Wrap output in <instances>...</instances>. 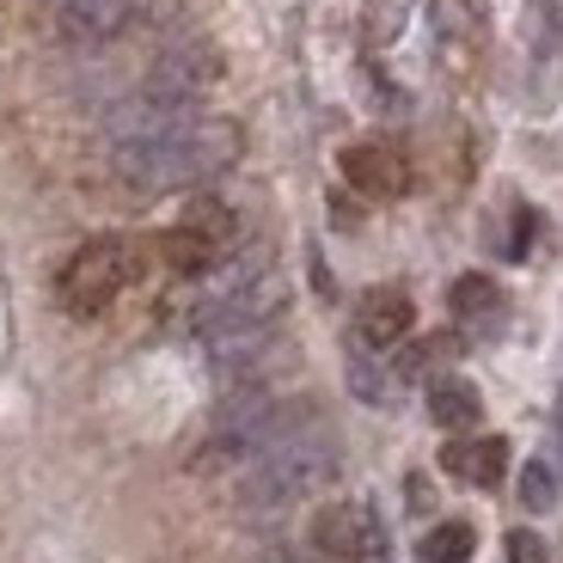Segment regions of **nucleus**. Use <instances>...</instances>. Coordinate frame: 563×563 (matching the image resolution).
<instances>
[{
	"label": "nucleus",
	"instance_id": "1",
	"mask_svg": "<svg viewBox=\"0 0 563 563\" xmlns=\"http://www.w3.org/2000/svg\"><path fill=\"white\" fill-rule=\"evenodd\" d=\"M233 159H240V123H227V117H178L172 129L117 141V178L141 197L209 184Z\"/></svg>",
	"mask_w": 563,
	"mask_h": 563
},
{
	"label": "nucleus",
	"instance_id": "2",
	"mask_svg": "<svg viewBox=\"0 0 563 563\" xmlns=\"http://www.w3.org/2000/svg\"><path fill=\"white\" fill-rule=\"evenodd\" d=\"M338 472V441L324 435L319 422H300L276 448H264L240 478V508L245 515H282L295 508L300 496H312L319 484H331Z\"/></svg>",
	"mask_w": 563,
	"mask_h": 563
},
{
	"label": "nucleus",
	"instance_id": "3",
	"mask_svg": "<svg viewBox=\"0 0 563 563\" xmlns=\"http://www.w3.org/2000/svg\"><path fill=\"white\" fill-rule=\"evenodd\" d=\"M129 276H135V245L129 240L80 245V252L68 257V269H62V307L80 312V319H92V312H104L117 295H123Z\"/></svg>",
	"mask_w": 563,
	"mask_h": 563
},
{
	"label": "nucleus",
	"instance_id": "4",
	"mask_svg": "<svg viewBox=\"0 0 563 563\" xmlns=\"http://www.w3.org/2000/svg\"><path fill=\"white\" fill-rule=\"evenodd\" d=\"M312 545L338 563H374L386 551V527L367 503H331L312 515Z\"/></svg>",
	"mask_w": 563,
	"mask_h": 563
},
{
	"label": "nucleus",
	"instance_id": "5",
	"mask_svg": "<svg viewBox=\"0 0 563 563\" xmlns=\"http://www.w3.org/2000/svg\"><path fill=\"white\" fill-rule=\"evenodd\" d=\"M343 178H350L362 197H405L410 166H405L398 147H386V141H355V147H343Z\"/></svg>",
	"mask_w": 563,
	"mask_h": 563
},
{
	"label": "nucleus",
	"instance_id": "6",
	"mask_svg": "<svg viewBox=\"0 0 563 563\" xmlns=\"http://www.w3.org/2000/svg\"><path fill=\"white\" fill-rule=\"evenodd\" d=\"M410 295L405 288H374L362 295V312H355V343L362 350H393V343L410 338Z\"/></svg>",
	"mask_w": 563,
	"mask_h": 563
},
{
	"label": "nucleus",
	"instance_id": "7",
	"mask_svg": "<svg viewBox=\"0 0 563 563\" xmlns=\"http://www.w3.org/2000/svg\"><path fill=\"white\" fill-rule=\"evenodd\" d=\"M441 472L460 484H478V490H490V484H503L508 472V441L503 435H465V441H448V453H441Z\"/></svg>",
	"mask_w": 563,
	"mask_h": 563
},
{
	"label": "nucleus",
	"instance_id": "8",
	"mask_svg": "<svg viewBox=\"0 0 563 563\" xmlns=\"http://www.w3.org/2000/svg\"><path fill=\"white\" fill-rule=\"evenodd\" d=\"M135 0H56V25L74 43H111L129 25Z\"/></svg>",
	"mask_w": 563,
	"mask_h": 563
},
{
	"label": "nucleus",
	"instance_id": "9",
	"mask_svg": "<svg viewBox=\"0 0 563 563\" xmlns=\"http://www.w3.org/2000/svg\"><path fill=\"white\" fill-rule=\"evenodd\" d=\"M429 417L441 422V429H472V422L484 417V398H478V386L472 380H460V374H441L435 386H429Z\"/></svg>",
	"mask_w": 563,
	"mask_h": 563
},
{
	"label": "nucleus",
	"instance_id": "10",
	"mask_svg": "<svg viewBox=\"0 0 563 563\" xmlns=\"http://www.w3.org/2000/svg\"><path fill=\"white\" fill-rule=\"evenodd\" d=\"M159 257H166V269H178V276H202V269H214V257H221V245L202 240L197 227H172V233H159Z\"/></svg>",
	"mask_w": 563,
	"mask_h": 563
},
{
	"label": "nucleus",
	"instance_id": "11",
	"mask_svg": "<svg viewBox=\"0 0 563 563\" xmlns=\"http://www.w3.org/2000/svg\"><path fill=\"white\" fill-rule=\"evenodd\" d=\"M448 300H453V312H460L465 324H484V319H496V312H503V288H496L490 276H460Z\"/></svg>",
	"mask_w": 563,
	"mask_h": 563
},
{
	"label": "nucleus",
	"instance_id": "12",
	"mask_svg": "<svg viewBox=\"0 0 563 563\" xmlns=\"http://www.w3.org/2000/svg\"><path fill=\"white\" fill-rule=\"evenodd\" d=\"M472 551H478V533L465 521H441L435 533L422 539V563H465Z\"/></svg>",
	"mask_w": 563,
	"mask_h": 563
},
{
	"label": "nucleus",
	"instance_id": "13",
	"mask_svg": "<svg viewBox=\"0 0 563 563\" xmlns=\"http://www.w3.org/2000/svg\"><path fill=\"white\" fill-rule=\"evenodd\" d=\"M350 386L367 398V405H393L398 398V374H386L374 355H350Z\"/></svg>",
	"mask_w": 563,
	"mask_h": 563
},
{
	"label": "nucleus",
	"instance_id": "14",
	"mask_svg": "<svg viewBox=\"0 0 563 563\" xmlns=\"http://www.w3.org/2000/svg\"><path fill=\"white\" fill-rule=\"evenodd\" d=\"M184 227H197L202 240H214L221 252L233 245V209H227V202H214V197H197V202H190V209H184Z\"/></svg>",
	"mask_w": 563,
	"mask_h": 563
},
{
	"label": "nucleus",
	"instance_id": "15",
	"mask_svg": "<svg viewBox=\"0 0 563 563\" xmlns=\"http://www.w3.org/2000/svg\"><path fill=\"white\" fill-rule=\"evenodd\" d=\"M521 503L527 508H551V503H558V472H551V460H533L521 472Z\"/></svg>",
	"mask_w": 563,
	"mask_h": 563
},
{
	"label": "nucleus",
	"instance_id": "16",
	"mask_svg": "<svg viewBox=\"0 0 563 563\" xmlns=\"http://www.w3.org/2000/svg\"><path fill=\"white\" fill-rule=\"evenodd\" d=\"M405 13H410V0H367V31L374 37H393L405 25Z\"/></svg>",
	"mask_w": 563,
	"mask_h": 563
},
{
	"label": "nucleus",
	"instance_id": "17",
	"mask_svg": "<svg viewBox=\"0 0 563 563\" xmlns=\"http://www.w3.org/2000/svg\"><path fill=\"white\" fill-rule=\"evenodd\" d=\"M503 551H508V563H551L545 539H539V533H527V527H515V533L503 539Z\"/></svg>",
	"mask_w": 563,
	"mask_h": 563
}]
</instances>
